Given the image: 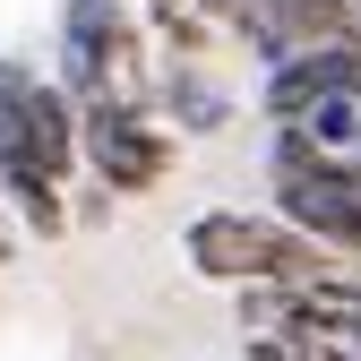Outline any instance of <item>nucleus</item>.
I'll return each mask as SVG.
<instances>
[{
    "label": "nucleus",
    "instance_id": "20e7f679",
    "mask_svg": "<svg viewBox=\"0 0 361 361\" xmlns=\"http://www.w3.org/2000/svg\"><path fill=\"white\" fill-rule=\"evenodd\" d=\"M276 215L293 233H310L327 258H361V180L344 164H319L276 138Z\"/></svg>",
    "mask_w": 361,
    "mask_h": 361
},
{
    "label": "nucleus",
    "instance_id": "7ed1b4c3",
    "mask_svg": "<svg viewBox=\"0 0 361 361\" xmlns=\"http://www.w3.org/2000/svg\"><path fill=\"white\" fill-rule=\"evenodd\" d=\"M180 250H190V267H198L207 284H233V293L336 276V258L310 241V233H293L284 215H250V207H207V215H190Z\"/></svg>",
    "mask_w": 361,
    "mask_h": 361
},
{
    "label": "nucleus",
    "instance_id": "0eeeda50",
    "mask_svg": "<svg viewBox=\"0 0 361 361\" xmlns=\"http://www.w3.org/2000/svg\"><path fill=\"white\" fill-rule=\"evenodd\" d=\"M250 9H258V0H147L155 35L172 43L180 61H207L224 35H241V26H250Z\"/></svg>",
    "mask_w": 361,
    "mask_h": 361
},
{
    "label": "nucleus",
    "instance_id": "6e6552de",
    "mask_svg": "<svg viewBox=\"0 0 361 361\" xmlns=\"http://www.w3.org/2000/svg\"><path fill=\"white\" fill-rule=\"evenodd\" d=\"M164 112H172L180 129H224V121H233V95H224L198 61H172V78H164Z\"/></svg>",
    "mask_w": 361,
    "mask_h": 361
},
{
    "label": "nucleus",
    "instance_id": "423d86ee",
    "mask_svg": "<svg viewBox=\"0 0 361 361\" xmlns=\"http://www.w3.org/2000/svg\"><path fill=\"white\" fill-rule=\"evenodd\" d=\"M69 95H78V112H138L147 121V104H155V52H147L138 18H121L104 35V52L69 78Z\"/></svg>",
    "mask_w": 361,
    "mask_h": 361
},
{
    "label": "nucleus",
    "instance_id": "9d476101",
    "mask_svg": "<svg viewBox=\"0 0 361 361\" xmlns=\"http://www.w3.org/2000/svg\"><path fill=\"white\" fill-rule=\"evenodd\" d=\"M0 267H9V215H0Z\"/></svg>",
    "mask_w": 361,
    "mask_h": 361
},
{
    "label": "nucleus",
    "instance_id": "f03ea898",
    "mask_svg": "<svg viewBox=\"0 0 361 361\" xmlns=\"http://www.w3.org/2000/svg\"><path fill=\"white\" fill-rule=\"evenodd\" d=\"M250 361H361V276H310V284H258L241 293Z\"/></svg>",
    "mask_w": 361,
    "mask_h": 361
},
{
    "label": "nucleus",
    "instance_id": "f257e3e1",
    "mask_svg": "<svg viewBox=\"0 0 361 361\" xmlns=\"http://www.w3.org/2000/svg\"><path fill=\"white\" fill-rule=\"evenodd\" d=\"M78 95L52 78H35L18 61H0V180H9V207L35 241H61L69 233V207H61V180L78 164Z\"/></svg>",
    "mask_w": 361,
    "mask_h": 361
},
{
    "label": "nucleus",
    "instance_id": "1a4fd4ad",
    "mask_svg": "<svg viewBox=\"0 0 361 361\" xmlns=\"http://www.w3.org/2000/svg\"><path fill=\"white\" fill-rule=\"evenodd\" d=\"M121 18H129V9H121V0H61V69L78 78L86 61H95V52H104V35H112Z\"/></svg>",
    "mask_w": 361,
    "mask_h": 361
},
{
    "label": "nucleus",
    "instance_id": "39448f33",
    "mask_svg": "<svg viewBox=\"0 0 361 361\" xmlns=\"http://www.w3.org/2000/svg\"><path fill=\"white\" fill-rule=\"evenodd\" d=\"M78 121H86L78 155L95 164V180L112 198H138V190H155V180L172 172V129H155L138 112H78Z\"/></svg>",
    "mask_w": 361,
    "mask_h": 361
},
{
    "label": "nucleus",
    "instance_id": "9b49d317",
    "mask_svg": "<svg viewBox=\"0 0 361 361\" xmlns=\"http://www.w3.org/2000/svg\"><path fill=\"white\" fill-rule=\"evenodd\" d=\"M353 180H361V164H353Z\"/></svg>",
    "mask_w": 361,
    "mask_h": 361
}]
</instances>
